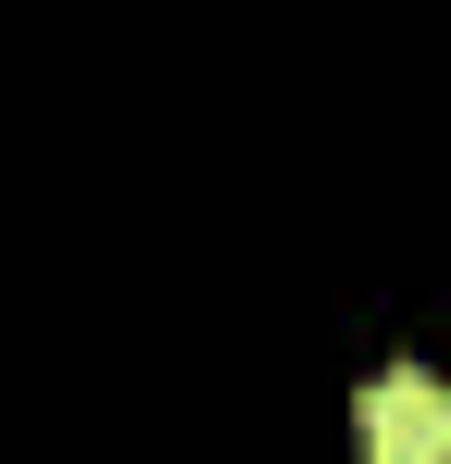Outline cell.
Masks as SVG:
<instances>
[{
    "label": "cell",
    "instance_id": "obj_1",
    "mask_svg": "<svg viewBox=\"0 0 451 464\" xmlns=\"http://www.w3.org/2000/svg\"><path fill=\"white\" fill-rule=\"evenodd\" d=\"M364 464H451V389L427 364H389L364 389Z\"/></svg>",
    "mask_w": 451,
    "mask_h": 464
}]
</instances>
